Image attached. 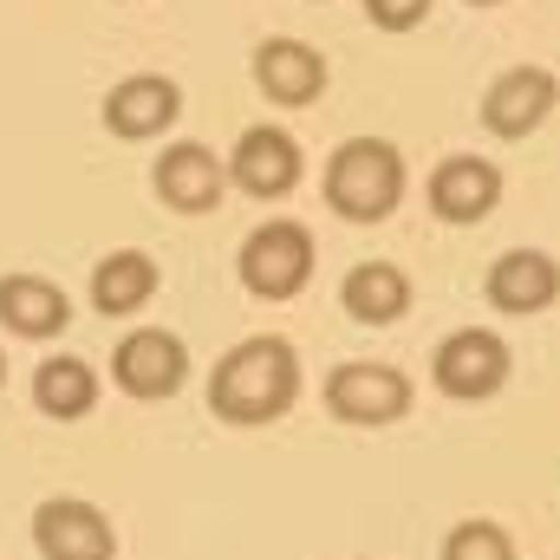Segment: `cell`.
<instances>
[{
    "instance_id": "cell-7",
    "label": "cell",
    "mask_w": 560,
    "mask_h": 560,
    "mask_svg": "<svg viewBox=\"0 0 560 560\" xmlns=\"http://www.w3.org/2000/svg\"><path fill=\"white\" fill-rule=\"evenodd\" d=\"M326 411H332L339 423H365V430L398 423L405 411H411V378H405L398 365L352 359V365H339V372L326 378Z\"/></svg>"
},
{
    "instance_id": "cell-2",
    "label": "cell",
    "mask_w": 560,
    "mask_h": 560,
    "mask_svg": "<svg viewBox=\"0 0 560 560\" xmlns=\"http://www.w3.org/2000/svg\"><path fill=\"white\" fill-rule=\"evenodd\" d=\"M405 202V156L385 138H346L326 156V209L346 222H385Z\"/></svg>"
},
{
    "instance_id": "cell-10",
    "label": "cell",
    "mask_w": 560,
    "mask_h": 560,
    "mask_svg": "<svg viewBox=\"0 0 560 560\" xmlns=\"http://www.w3.org/2000/svg\"><path fill=\"white\" fill-rule=\"evenodd\" d=\"M98 118H105L112 138L150 143V138H163V131L183 118V85L163 79V72H131V79H118V85L105 92Z\"/></svg>"
},
{
    "instance_id": "cell-17",
    "label": "cell",
    "mask_w": 560,
    "mask_h": 560,
    "mask_svg": "<svg viewBox=\"0 0 560 560\" xmlns=\"http://www.w3.org/2000/svg\"><path fill=\"white\" fill-rule=\"evenodd\" d=\"M33 405L46 411L52 423H79L98 411V372L72 352H52L33 365Z\"/></svg>"
},
{
    "instance_id": "cell-19",
    "label": "cell",
    "mask_w": 560,
    "mask_h": 560,
    "mask_svg": "<svg viewBox=\"0 0 560 560\" xmlns=\"http://www.w3.org/2000/svg\"><path fill=\"white\" fill-rule=\"evenodd\" d=\"M443 560H515V541L495 522H463V528H450Z\"/></svg>"
},
{
    "instance_id": "cell-22",
    "label": "cell",
    "mask_w": 560,
    "mask_h": 560,
    "mask_svg": "<svg viewBox=\"0 0 560 560\" xmlns=\"http://www.w3.org/2000/svg\"><path fill=\"white\" fill-rule=\"evenodd\" d=\"M0 385H7V359H0Z\"/></svg>"
},
{
    "instance_id": "cell-1",
    "label": "cell",
    "mask_w": 560,
    "mask_h": 560,
    "mask_svg": "<svg viewBox=\"0 0 560 560\" xmlns=\"http://www.w3.org/2000/svg\"><path fill=\"white\" fill-rule=\"evenodd\" d=\"M293 398H300V352L275 332L242 339L209 372V411L222 423H275L293 411Z\"/></svg>"
},
{
    "instance_id": "cell-13",
    "label": "cell",
    "mask_w": 560,
    "mask_h": 560,
    "mask_svg": "<svg viewBox=\"0 0 560 560\" xmlns=\"http://www.w3.org/2000/svg\"><path fill=\"white\" fill-rule=\"evenodd\" d=\"M502 202V170L489 156H443L430 170V209L443 222H489Z\"/></svg>"
},
{
    "instance_id": "cell-9",
    "label": "cell",
    "mask_w": 560,
    "mask_h": 560,
    "mask_svg": "<svg viewBox=\"0 0 560 560\" xmlns=\"http://www.w3.org/2000/svg\"><path fill=\"white\" fill-rule=\"evenodd\" d=\"M555 105H560V79L548 66H509V72L482 92V125H489V138L522 143L548 125Z\"/></svg>"
},
{
    "instance_id": "cell-18",
    "label": "cell",
    "mask_w": 560,
    "mask_h": 560,
    "mask_svg": "<svg viewBox=\"0 0 560 560\" xmlns=\"http://www.w3.org/2000/svg\"><path fill=\"white\" fill-rule=\"evenodd\" d=\"M156 280L163 275H156V261L143 248H118V255H105L92 268V306L105 319H131V313H143L156 300Z\"/></svg>"
},
{
    "instance_id": "cell-3",
    "label": "cell",
    "mask_w": 560,
    "mask_h": 560,
    "mask_svg": "<svg viewBox=\"0 0 560 560\" xmlns=\"http://www.w3.org/2000/svg\"><path fill=\"white\" fill-rule=\"evenodd\" d=\"M112 385L138 405H156V398H176L189 385V346L163 326H138L118 339L112 352Z\"/></svg>"
},
{
    "instance_id": "cell-6",
    "label": "cell",
    "mask_w": 560,
    "mask_h": 560,
    "mask_svg": "<svg viewBox=\"0 0 560 560\" xmlns=\"http://www.w3.org/2000/svg\"><path fill=\"white\" fill-rule=\"evenodd\" d=\"M222 163H229V183H235L242 196H255V202H280V196H293L300 176H306L300 143H293V131H280V125H248Z\"/></svg>"
},
{
    "instance_id": "cell-16",
    "label": "cell",
    "mask_w": 560,
    "mask_h": 560,
    "mask_svg": "<svg viewBox=\"0 0 560 560\" xmlns=\"http://www.w3.org/2000/svg\"><path fill=\"white\" fill-rule=\"evenodd\" d=\"M339 306L359 326H398L411 313V275L398 261H365L339 280Z\"/></svg>"
},
{
    "instance_id": "cell-21",
    "label": "cell",
    "mask_w": 560,
    "mask_h": 560,
    "mask_svg": "<svg viewBox=\"0 0 560 560\" xmlns=\"http://www.w3.org/2000/svg\"><path fill=\"white\" fill-rule=\"evenodd\" d=\"M469 7H502V0H469Z\"/></svg>"
},
{
    "instance_id": "cell-12",
    "label": "cell",
    "mask_w": 560,
    "mask_h": 560,
    "mask_svg": "<svg viewBox=\"0 0 560 560\" xmlns=\"http://www.w3.org/2000/svg\"><path fill=\"white\" fill-rule=\"evenodd\" d=\"M255 85H261V98H275V105H313V98L332 85V66H326L319 46L280 33V39H261V46H255Z\"/></svg>"
},
{
    "instance_id": "cell-14",
    "label": "cell",
    "mask_w": 560,
    "mask_h": 560,
    "mask_svg": "<svg viewBox=\"0 0 560 560\" xmlns=\"http://www.w3.org/2000/svg\"><path fill=\"white\" fill-rule=\"evenodd\" d=\"M0 326L20 339H59L72 326V300L46 275H0Z\"/></svg>"
},
{
    "instance_id": "cell-20",
    "label": "cell",
    "mask_w": 560,
    "mask_h": 560,
    "mask_svg": "<svg viewBox=\"0 0 560 560\" xmlns=\"http://www.w3.org/2000/svg\"><path fill=\"white\" fill-rule=\"evenodd\" d=\"M430 7L436 0H365V20L378 33H418L423 20H430Z\"/></svg>"
},
{
    "instance_id": "cell-11",
    "label": "cell",
    "mask_w": 560,
    "mask_h": 560,
    "mask_svg": "<svg viewBox=\"0 0 560 560\" xmlns=\"http://www.w3.org/2000/svg\"><path fill=\"white\" fill-rule=\"evenodd\" d=\"M150 189H156L163 209H176V215H209V209H222V196H229V163H222L209 143H170V150L156 156V170H150Z\"/></svg>"
},
{
    "instance_id": "cell-15",
    "label": "cell",
    "mask_w": 560,
    "mask_h": 560,
    "mask_svg": "<svg viewBox=\"0 0 560 560\" xmlns=\"http://www.w3.org/2000/svg\"><path fill=\"white\" fill-rule=\"evenodd\" d=\"M560 300V261L541 248H509L489 268V306L495 313H548Z\"/></svg>"
},
{
    "instance_id": "cell-4",
    "label": "cell",
    "mask_w": 560,
    "mask_h": 560,
    "mask_svg": "<svg viewBox=\"0 0 560 560\" xmlns=\"http://www.w3.org/2000/svg\"><path fill=\"white\" fill-rule=\"evenodd\" d=\"M509 365H515V359H509L502 332H489V326H463V332H450V339L436 346L430 378H436L443 398L476 405V398H495V392L509 385Z\"/></svg>"
},
{
    "instance_id": "cell-8",
    "label": "cell",
    "mask_w": 560,
    "mask_h": 560,
    "mask_svg": "<svg viewBox=\"0 0 560 560\" xmlns=\"http://www.w3.org/2000/svg\"><path fill=\"white\" fill-rule=\"evenodd\" d=\"M33 548L39 560H118V535L85 495H46L33 509Z\"/></svg>"
},
{
    "instance_id": "cell-5",
    "label": "cell",
    "mask_w": 560,
    "mask_h": 560,
    "mask_svg": "<svg viewBox=\"0 0 560 560\" xmlns=\"http://www.w3.org/2000/svg\"><path fill=\"white\" fill-rule=\"evenodd\" d=\"M313 280V235L300 222H261L242 242V287L255 300H293Z\"/></svg>"
}]
</instances>
